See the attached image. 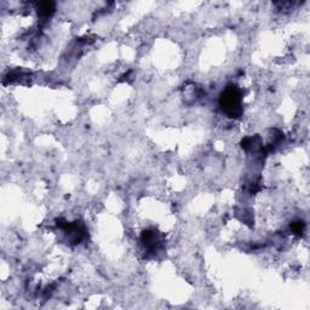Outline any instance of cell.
Wrapping results in <instances>:
<instances>
[{"instance_id":"cell-1","label":"cell","mask_w":310,"mask_h":310,"mask_svg":"<svg viewBox=\"0 0 310 310\" xmlns=\"http://www.w3.org/2000/svg\"><path fill=\"white\" fill-rule=\"evenodd\" d=\"M221 107L227 114L234 118L241 114V98L239 91L234 87L227 88L221 97Z\"/></svg>"},{"instance_id":"cell-2","label":"cell","mask_w":310,"mask_h":310,"mask_svg":"<svg viewBox=\"0 0 310 310\" xmlns=\"http://www.w3.org/2000/svg\"><path fill=\"white\" fill-rule=\"evenodd\" d=\"M54 4L52 2H41L39 5V13L41 16H49L50 13L54 12Z\"/></svg>"}]
</instances>
